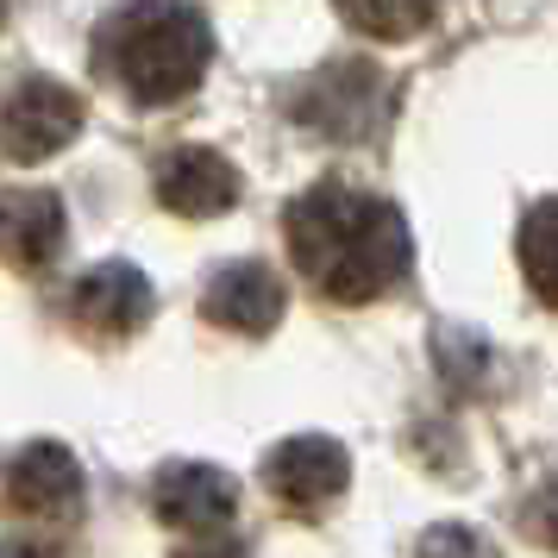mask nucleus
<instances>
[{
  "instance_id": "1",
  "label": "nucleus",
  "mask_w": 558,
  "mask_h": 558,
  "mask_svg": "<svg viewBox=\"0 0 558 558\" xmlns=\"http://www.w3.org/2000/svg\"><path fill=\"white\" fill-rule=\"evenodd\" d=\"M289 232V257L327 302H377L383 289H396L408 277V227L402 214L364 195L352 182H320L302 202H289L282 214Z\"/></svg>"
},
{
  "instance_id": "2",
  "label": "nucleus",
  "mask_w": 558,
  "mask_h": 558,
  "mask_svg": "<svg viewBox=\"0 0 558 558\" xmlns=\"http://www.w3.org/2000/svg\"><path fill=\"white\" fill-rule=\"evenodd\" d=\"M95 57L138 107H170L202 88L214 32L189 0H132L101 26Z\"/></svg>"
},
{
  "instance_id": "3",
  "label": "nucleus",
  "mask_w": 558,
  "mask_h": 558,
  "mask_svg": "<svg viewBox=\"0 0 558 558\" xmlns=\"http://www.w3.org/2000/svg\"><path fill=\"white\" fill-rule=\"evenodd\" d=\"M82 132V101L51 76H26L0 101V151L13 163H45Z\"/></svg>"
},
{
  "instance_id": "4",
  "label": "nucleus",
  "mask_w": 558,
  "mask_h": 558,
  "mask_svg": "<svg viewBox=\"0 0 558 558\" xmlns=\"http://www.w3.org/2000/svg\"><path fill=\"white\" fill-rule=\"evenodd\" d=\"M295 113L327 138H364L383 113V76L371 63H332L302 88Z\"/></svg>"
},
{
  "instance_id": "5",
  "label": "nucleus",
  "mask_w": 558,
  "mask_h": 558,
  "mask_svg": "<svg viewBox=\"0 0 558 558\" xmlns=\"http://www.w3.org/2000/svg\"><path fill=\"white\" fill-rule=\"evenodd\" d=\"M264 483H270V496L282 508L314 514L352 483V464H345V452L332 439H282L277 452L264 458Z\"/></svg>"
},
{
  "instance_id": "6",
  "label": "nucleus",
  "mask_w": 558,
  "mask_h": 558,
  "mask_svg": "<svg viewBox=\"0 0 558 558\" xmlns=\"http://www.w3.org/2000/svg\"><path fill=\"white\" fill-rule=\"evenodd\" d=\"M76 327L95 332V339H126L151 320V282L138 277L132 264H101V270H88L76 282Z\"/></svg>"
},
{
  "instance_id": "7",
  "label": "nucleus",
  "mask_w": 558,
  "mask_h": 558,
  "mask_svg": "<svg viewBox=\"0 0 558 558\" xmlns=\"http://www.w3.org/2000/svg\"><path fill=\"white\" fill-rule=\"evenodd\" d=\"M157 202L170 207V214H189V220L227 214L239 202V170L220 151H207V145H182L157 170Z\"/></svg>"
},
{
  "instance_id": "8",
  "label": "nucleus",
  "mask_w": 558,
  "mask_h": 558,
  "mask_svg": "<svg viewBox=\"0 0 558 558\" xmlns=\"http://www.w3.org/2000/svg\"><path fill=\"white\" fill-rule=\"evenodd\" d=\"M63 252V202L51 189H7L0 195V257L13 270H45Z\"/></svg>"
},
{
  "instance_id": "9",
  "label": "nucleus",
  "mask_w": 558,
  "mask_h": 558,
  "mask_svg": "<svg viewBox=\"0 0 558 558\" xmlns=\"http://www.w3.org/2000/svg\"><path fill=\"white\" fill-rule=\"evenodd\" d=\"M202 314L227 332H270L282 320V282L264 264H227L207 282Z\"/></svg>"
},
{
  "instance_id": "10",
  "label": "nucleus",
  "mask_w": 558,
  "mask_h": 558,
  "mask_svg": "<svg viewBox=\"0 0 558 558\" xmlns=\"http://www.w3.org/2000/svg\"><path fill=\"white\" fill-rule=\"evenodd\" d=\"M239 502V489H232L227 471H214V464H170L163 477H157V514L170 521V527H220Z\"/></svg>"
},
{
  "instance_id": "11",
  "label": "nucleus",
  "mask_w": 558,
  "mask_h": 558,
  "mask_svg": "<svg viewBox=\"0 0 558 558\" xmlns=\"http://www.w3.org/2000/svg\"><path fill=\"white\" fill-rule=\"evenodd\" d=\"M339 13H345V26H357L364 38H389V45H402L414 32H427L439 20V7L446 0H332Z\"/></svg>"
},
{
  "instance_id": "12",
  "label": "nucleus",
  "mask_w": 558,
  "mask_h": 558,
  "mask_svg": "<svg viewBox=\"0 0 558 558\" xmlns=\"http://www.w3.org/2000/svg\"><path fill=\"white\" fill-rule=\"evenodd\" d=\"M521 277L546 307H558V195L527 207L521 220Z\"/></svg>"
},
{
  "instance_id": "13",
  "label": "nucleus",
  "mask_w": 558,
  "mask_h": 558,
  "mask_svg": "<svg viewBox=\"0 0 558 558\" xmlns=\"http://www.w3.org/2000/svg\"><path fill=\"white\" fill-rule=\"evenodd\" d=\"M76 489H82V477H76V464L63 452H32L20 471H13V502L20 508H63V502H76Z\"/></svg>"
},
{
  "instance_id": "14",
  "label": "nucleus",
  "mask_w": 558,
  "mask_h": 558,
  "mask_svg": "<svg viewBox=\"0 0 558 558\" xmlns=\"http://www.w3.org/2000/svg\"><path fill=\"white\" fill-rule=\"evenodd\" d=\"M414 558H496V553H489V539H483V533L446 521V527H427V533H421Z\"/></svg>"
},
{
  "instance_id": "15",
  "label": "nucleus",
  "mask_w": 558,
  "mask_h": 558,
  "mask_svg": "<svg viewBox=\"0 0 558 558\" xmlns=\"http://www.w3.org/2000/svg\"><path fill=\"white\" fill-rule=\"evenodd\" d=\"M182 558H245V546L239 539H214V546H189Z\"/></svg>"
},
{
  "instance_id": "16",
  "label": "nucleus",
  "mask_w": 558,
  "mask_h": 558,
  "mask_svg": "<svg viewBox=\"0 0 558 558\" xmlns=\"http://www.w3.org/2000/svg\"><path fill=\"white\" fill-rule=\"evenodd\" d=\"M0 20H7V0H0Z\"/></svg>"
}]
</instances>
